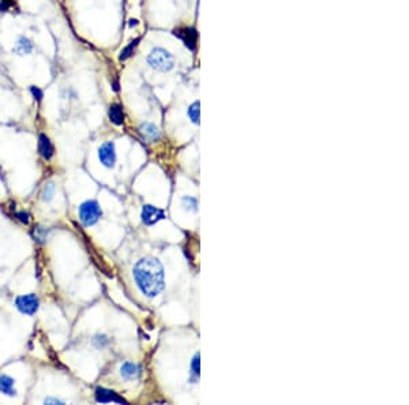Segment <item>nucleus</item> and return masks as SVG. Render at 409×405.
Returning <instances> with one entry per match:
<instances>
[{
  "label": "nucleus",
  "mask_w": 409,
  "mask_h": 405,
  "mask_svg": "<svg viewBox=\"0 0 409 405\" xmlns=\"http://www.w3.org/2000/svg\"><path fill=\"white\" fill-rule=\"evenodd\" d=\"M132 272L136 285L148 298H154L164 290V268L157 258H142L136 262Z\"/></svg>",
  "instance_id": "f257e3e1"
},
{
  "label": "nucleus",
  "mask_w": 409,
  "mask_h": 405,
  "mask_svg": "<svg viewBox=\"0 0 409 405\" xmlns=\"http://www.w3.org/2000/svg\"><path fill=\"white\" fill-rule=\"evenodd\" d=\"M146 60L152 69L161 71V73H168L175 67V56L169 51H166L165 48L161 47L153 48Z\"/></svg>",
  "instance_id": "f03ea898"
},
{
  "label": "nucleus",
  "mask_w": 409,
  "mask_h": 405,
  "mask_svg": "<svg viewBox=\"0 0 409 405\" xmlns=\"http://www.w3.org/2000/svg\"><path fill=\"white\" fill-rule=\"evenodd\" d=\"M102 210L97 200H85L79 206V220L85 226L94 225L101 218Z\"/></svg>",
  "instance_id": "7ed1b4c3"
},
{
  "label": "nucleus",
  "mask_w": 409,
  "mask_h": 405,
  "mask_svg": "<svg viewBox=\"0 0 409 405\" xmlns=\"http://www.w3.org/2000/svg\"><path fill=\"white\" fill-rule=\"evenodd\" d=\"M15 306H17V308L22 314H25V315H34L40 307V300L34 294H27L17 298Z\"/></svg>",
  "instance_id": "20e7f679"
},
{
  "label": "nucleus",
  "mask_w": 409,
  "mask_h": 405,
  "mask_svg": "<svg viewBox=\"0 0 409 405\" xmlns=\"http://www.w3.org/2000/svg\"><path fill=\"white\" fill-rule=\"evenodd\" d=\"M98 160H100L102 165L107 166V168H112V166L115 165L116 149L113 142L108 141L100 146V149H98Z\"/></svg>",
  "instance_id": "39448f33"
},
{
  "label": "nucleus",
  "mask_w": 409,
  "mask_h": 405,
  "mask_svg": "<svg viewBox=\"0 0 409 405\" xmlns=\"http://www.w3.org/2000/svg\"><path fill=\"white\" fill-rule=\"evenodd\" d=\"M164 217H165L164 212H162L161 209L156 208V206L145 205L142 208L141 218L142 222H143L145 225H154L156 222L164 220Z\"/></svg>",
  "instance_id": "423d86ee"
},
{
  "label": "nucleus",
  "mask_w": 409,
  "mask_h": 405,
  "mask_svg": "<svg viewBox=\"0 0 409 405\" xmlns=\"http://www.w3.org/2000/svg\"><path fill=\"white\" fill-rule=\"evenodd\" d=\"M173 35L176 37H179L182 41L184 43V45L194 51L196 48V41H198V33L194 27H180V29H176L173 32Z\"/></svg>",
  "instance_id": "0eeeda50"
},
{
  "label": "nucleus",
  "mask_w": 409,
  "mask_h": 405,
  "mask_svg": "<svg viewBox=\"0 0 409 405\" xmlns=\"http://www.w3.org/2000/svg\"><path fill=\"white\" fill-rule=\"evenodd\" d=\"M120 375L123 377L126 381H134L139 378L141 375V367L135 363L126 362L120 367Z\"/></svg>",
  "instance_id": "6e6552de"
},
{
  "label": "nucleus",
  "mask_w": 409,
  "mask_h": 405,
  "mask_svg": "<svg viewBox=\"0 0 409 405\" xmlns=\"http://www.w3.org/2000/svg\"><path fill=\"white\" fill-rule=\"evenodd\" d=\"M34 49V45H33V41L30 39H27V37H25V36H21L19 39L17 40V43H15V47H14V53L18 56H25V55H30L32 52H33Z\"/></svg>",
  "instance_id": "1a4fd4ad"
},
{
  "label": "nucleus",
  "mask_w": 409,
  "mask_h": 405,
  "mask_svg": "<svg viewBox=\"0 0 409 405\" xmlns=\"http://www.w3.org/2000/svg\"><path fill=\"white\" fill-rule=\"evenodd\" d=\"M39 150L40 154H41L45 160H51V158L53 157L55 149H53V145H52L51 139H49L45 134H40Z\"/></svg>",
  "instance_id": "9d476101"
},
{
  "label": "nucleus",
  "mask_w": 409,
  "mask_h": 405,
  "mask_svg": "<svg viewBox=\"0 0 409 405\" xmlns=\"http://www.w3.org/2000/svg\"><path fill=\"white\" fill-rule=\"evenodd\" d=\"M139 132L142 137L150 142H156L160 139V130L152 123H142L139 126Z\"/></svg>",
  "instance_id": "9b49d317"
},
{
  "label": "nucleus",
  "mask_w": 409,
  "mask_h": 405,
  "mask_svg": "<svg viewBox=\"0 0 409 405\" xmlns=\"http://www.w3.org/2000/svg\"><path fill=\"white\" fill-rule=\"evenodd\" d=\"M96 400L98 402H123V398H120L115 392H111V390H107V389L98 388L96 390Z\"/></svg>",
  "instance_id": "f8f14e48"
},
{
  "label": "nucleus",
  "mask_w": 409,
  "mask_h": 405,
  "mask_svg": "<svg viewBox=\"0 0 409 405\" xmlns=\"http://www.w3.org/2000/svg\"><path fill=\"white\" fill-rule=\"evenodd\" d=\"M108 116H109L112 123L116 124V126H122L124 122V112L122 105L120 104H112L109 107V111H108Z\"/></svg>",
  "instance_id": "ddd939ff"
},
{
  "label": "nucleus",
  "mask_w": 409,
  "mask_h": 405,
  "mask_svg": "<svg viewBox=\"0 0 409 405\" xmlns=\"http://www.w3.org/2000/svg\"><path fill=\"white\" fill-rule=\"evenodd\" d=\"M0 392L7 396H15L17 390L14 388V380L9 375H0Z\"/></svg>",
  "instance_id": "4468645a"
},
{
  "label": "nucleus",
  "mask_w": 409,
  "mask_h": 405,
  "mask_svg": "<svg viewBox=\"0 0 409 405\" xmlns=\"http://www.w3.org/2000/svg\"><path fill=\"white\" fill-rule=\"evenodd\" d=\"M139 41H141V39L132 40L131 43L128 44L127 47L124 48L123 51L120 52L119 59L122 60V62H124V60H127L128 57H131V55H132V53H134V51H135V48L138 47V44H139Z\"/></svg>",
  "instance_id": "2eb2a0df"
},
{
  "label": "nucleus",
  "mask_w": 409,
  "mask_h": 405,
  "mask_svg": "<svg viewBox=\"0 0 409 405\" xmlns=\"http://www.w3.org/2000/svg\"><path fill=\"white\" fill-rule=\"evenodd\" d=\"M199 101H194V103L188 107L187 115L194 124H199Z\"/></svg>",
  "instance_id": "dca6fc26"
},
{
  "label": "nucleus",
  "mask_w": 409,
  "mask_h": 405,
  "mask_svg": "<svg viewBox=\"0 0 409 405\" xmlns=\"http://www.w3.org/2000/svg\"><path fill=\"white\" fill-rule=\"evenodd\" d=\"M53 195H55V184L47 183L45 184V187L43 188L41 198H43V200H45V202H49V200L53 198Z\"/></svg>",
  "instance_id": "f3484780"
},
{
  "label": "nucleus",
  "mask_w": 409,
  "mask_h": 405,
  "mask_svg": "<svg viewBox=\"0 0 409 405\" xmlns=\"http://www.w3.org/2000/svg\"><path fill=\"white\" fill-rule=\"evenodd\" d=\"M182 204H183L184 209L190 210V212H195L196 205H198L196 199L192 198V196H184L183 199H182Z\"/></svg>",
  "instance_id": "a211bd4d"
},
{
  "label": "nucleus",
  "mask_w": 409,
  "mask_h": 405,
  "mask_svg": "<svg viewBox=\"0 0 409 405\" xmlns=\"http://www.w3.org/2000/svg\"><path fill=\"white\" fill-rule=\"evenodd\" d=\"M191 371H192V375H194V378L199 377V354H195V356L192 358Z\"/></svg>",
  "instance_id": "6ab92c4d"
},
{
  "label": "nucleus",
  "mask_w": 409,
  "mask_h": 405,
  "mask_svg": "<svg viewBox=\"0 0 409 405\" xmlns=\"http://www.w3.org/2000/svg\"><path fill=\"white\" fill-rule=\"evenodd\" d=\"M108 342H109V340H108L107 336H104V334H101V336L98 334V336L94 337V344H96L98 348H104Z\"/></svg>",
  "instance_id": "aec40b11"
},
{
  "label": "nucleus",
  "mask_w": 409,
  "mask_h": 405,
  "mask_svg": "<svg viewBox=\"0 0 409 405\" xmlns=\"http://www.w3.org/2000/svg\"><path fill=\"white\" fill-rule=\"evenodd\" d=\"M30 93L33 94V97L37 100V101H41L44 97V93L43 90L40 89V88H37V86H30Z\"/></svg>",
  "instance_id": "412c9836"
},
{
  "label": "nucleus",
  "mask_w": 409,
  "mask_h": 405,
  "mask_svg": "<svg viewBox=\"0 0 409 405\" xmlns=\"http://www.w3.org/2000/svg\"><path fill=\"white\" fill-rule=\"evenodd\" d=\"M13 7V0H0V11H9Z\"/></svg>",
  "instance_id": "4be33fe9"
},
{
  "label": "nucleus",
  "mask_w": 409,
  "mask_h": 405,
  "mask_svg": "<svg viewBox=\"0 0 409 405\" xmlns=\"http://www.w3.org/2000/svg\"><path fill=\"white\" fill-rule=\"evenodd\" d=\"M17 217L19 218V221L23 222V224H29L30 216L27 212H19V213H17Z\"/></svg>",
  "instance_id": "5701e85b"
},
{
  "label": "nucleus",
  "mask_w": 409,
  "mask_h": 405,
  "mask_svg": "<svg viewBox=\"0 0 409 405\" xmlns=\"http://www.w3.org/2000/svg\"><path fill=\"white\" fill-rule=\"evenodd\" d=\"M44 402L45 404H63V401L57 400V398H45Z\"/></svg>",
  "instance_id": "b1692460"
}]
</instances>
